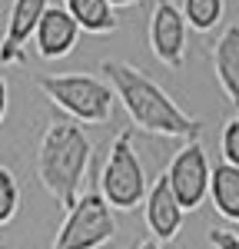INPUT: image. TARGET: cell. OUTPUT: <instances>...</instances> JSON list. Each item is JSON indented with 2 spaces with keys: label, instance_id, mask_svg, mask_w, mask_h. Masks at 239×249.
<instances>
[{
  "label": "cell",
  "instance_id": "5",
  "mask_svg": "<svg viewBox=\"0 0 239 249\" xmlns=\"http://www.w3.org/2000/svg\"><path fill=\"white\" fill-rule=\"evenodd\" d=\"M63 213L67 216H63L50 249H100L117 232L113 210L103 203L100 193H80L77 203Z\"/></svg>",
  "mask_w": 239,
  "mask_h": 249
},
{
  "label": "cell",
  "instance_id": "3",
  "mask_svg": "<svg viewBox=\"0 0 239 249\" xmlns=\"http://www.w3.org/2000/svg\"><path fill=\"white\" fill-rule=\"evenodd\" d=\"M40 93L47 96L57 110L70 116L73 123L100 126L113 116L117 96L110 83L97 73H57V77H37Z\"/></svg>",
  "mask_w": 239,
  "mask_h": 249
},
{
  "label": "cell",
  "instance_id": "1",
  "mask_svg": "<svg viewBox=\"0 0 239 249\" xmlns=\"http://www.w3.org/2000/svg\"><path fill=\"white\" fill-rule=\"evenodd\" d=\"M100 70L106 73L110 90L123 103V110L133 120L137 130H146L153 136H166V140H199L203 120L189 116L139 67L126 63V60H103Z\"/></svg>",
  "mask_w": 239,
  "mask_h": 249
},
{
  "label": "cell",
  "instance_id": "20",
  "mask_svg": "<svg viewBox=\"0 0 239 249\" xmlns=\"http://www.w3.org/2000/svg\"><path fill=\"white\" fill-rule=\"evenodd\" d=\"M137 249H163V246H159L156 239H146V243H139V246H137Z\"/></svg>",
  "mask_w": 239,
  "mask_h": 249
},
{
  "label": "cell",
  "instance_id": "11",
  "mask_svg": "<svg viewBox=\"0 0 239 249\" xmlns=\"http://www.w3.org/2000/svg\"><path fill=\"white\" fill-rule=\"evenodd\" d=\"M213 73L226 100L239 107V23H229L213 47Z\"/></svg>",
  "mask_w": 239,
  "mask_h": 249
},
{
  "label": "cell",
  "instance_id": "14",
  "mask_svg": "<svg viewBox=\"0 0 239 249\" xmlns=\"http://www.w3.org/2000/svg\"><path fill=\"white\" fill-rule=\"evenodd\" d=\"M179 14L186 20L189 30L196 34H209L222 23V14H226V0H183Z\"/></svg>",
  "mask_w": 239,
  "mask_h": 249
},
{
  "label": "cell",
  "instance_id": "16",
  "mask_svg": "<svg viewBox=\"0 0 239 249\" xmlns=\"http://www.w3.org/2000/svg\"><path fill=\"white\" fill-rule=\"evenodd\" d=\"M219 150H222V163H229V166L239 170V113H233L226 123H222Z\"/></svg>",
  "mask_w": 239,
  "mask_h": 249
},
{
  "label": "cell",
  "instance_id": "13",
  "mask_svg": "<svg viewBox=\"0 0 239 249\" xmlns=\"http://www.w3.org/2000/svg\"><path fill=\"white\" fill-rule=\"evenodd\" d=\"M63 10L77 23L83 34H113L120 27L117 14L106 0H63Z\"/></svg>",
  "mask_w": 239,
  "mask_h": 249
},
{
  "label": "cell",
  "instance_id": "15",
  "mask_svg": "<svg viewBox=\"0 0 239 249\" xmlns=\"http://www.w3.org/2000/svg\"><path fill=\"white\" fill-rule=\"evenodd\" d=\"M20 210V179L10 166L0 163V226H7Z\"/></svg>",
  "mask_w": 239,
  "mask_h": 249
},
{
  "label": "cell",
  "instance_id": "4",
  "mask_svg": "<svg viewBox=\"0 0 239 249\" xmlns=\"http://www.w3.org/2000/svg\"><path fill=\"white\" fill-rule=\"evenodd\" d=\"M150 190L146 170L139 163V153L133 146V130H120L117 140L110 143V156L100 173V196L110 210L130 213L143 203V196Z\"/></svg>",
  "mask_w": 239,
  "mask_h": 249
},
{
  "label": "cell",
  "instance_id": "2",
  "mask_svg": "<svg viewBox=\"0 0 239 249\" xmlns=\"http://www.w3.org/2000/svg\"><path fill=\"white\" fill-rule=\"evenodd\" d=\"M90 160H93V143L86 140L80 123L57 120L43 130L37 146V179L60 203V210H70L77 203Z\"/></svg>",
  "mask_w": 239,
  "mask_h": 249
},
{
  "label": "cell",
  "instance_id": "18",
  "mask_svg": "<svg viewBox=\"0 0 239 249\" xmlns=\"http://www.w3.org/2000/svg\"><path fill=\"white\" fill-rule=\"evenodd\" d=\"M3 116H7V77L0 73V123H3Z\"/></svg>",
  "mask_w": 239,
  "mask_h": 249
},
{
  "label": "cell",
  "instance_id": "10",
  "mask_svg": "<svg viewBox=\"0 0 239 249\" xmlns=\"http://www.w3.org/2000/svg\"><path fill=\"white\" fill-rule=\"evenodd\" d=\"M143 213H146V226H150L156 243L176 239L179 230H183V216H186L183 206L176 203V196L170 193L163 176H156L153 186L146 190V196H143Z\"/></svg>",
  "mask_w": 239,
  "mask_h": 249
},
{
  "label": "cell",
  "instance_id": "12",
  "mask_svg": "<svg viewBox=\"0 0 239 249\" xmlns=\"http://www.w3.org/2000/svg\"><path fill=\"white\" fill-rule=\"evenodd\" d=\"M206 196L213 199V210L222 219L239 226V170L236 166H229V163L209 166V190H206Z\"/></svg>",
  "mask_w": 239,
  "mask_h": 249
},
{
  "label": "cell",
  "instance_id": "7",
  "mask_svg": "<svg viewBox=\"0 0 239 249\" xmlns=\"http://www.w3.org/2000/svg\"><path fill=\"white\" fill-rule=\"evenodd\" d=\"M146 34H150V50L163 67L179 70L186 63V43H189L186 34H189V27H186V20H183V14H179V7L173 0H156L153 3Z\"/></svg>",
  "mask_w": 239,
  "mask_h": 249
},
{
  "label": "cell",
  "instance_id": "9",
  "mask_svg": "<svg viewBox=\"0 0 239 249\" xmlns=\"http://www.w3.org/2000/svg\"><path fill=\"white\" fill-rule=\"evenodd\" d=\"M80 40V27L70 20V14L63 7H47L43 17L34 27V47H37L40 60H60L70 57L77 50Z\"/></svg>",
  "mask_w": 239,
  "mask_h": 249
},
{
  "label": "cell",
  "instance_id": "19",
  "mask_svg": "<svg viewBox=\"0 0 239 249\" xmlns=\"http://www.w3.org/2000/svg\"><path fill=\"white\" fill-rule=\"evenodd\" d=\"M110 7H133V3H139V0H106Z\"/></svg>",
  "mask_w": 239,
  "mask_h": 249
},
{
  "label": "cell",
  "instance_id": "17",
  "mask_svg": "<svg viewBox=\"0 0 239 249\" xmlns=\"http://www.w3.org/2000/svg\"><path fill=\"white\" fill-rule=\"evenodd\" d=\"M209 246L213 249H239V232L233 230H209Z\"/></svg>",
  "mask_w": 239,
  "mask_h": 249
},
{
  "label": "cell",
  "instance_id": "6",
  "mask_svg": "<svg viewBox=\"0 0 239 249\" xmlns=\"http://www.w3.org/2000/svg\"><path fill=\"white\" fill-rule=\"evenodd\" d=\"M163 179H166L170 193L176 196V203L183 206V213L199 210L203 199H206V190H209V156H206V146L199 140H186L173 153Z\"/></svg>",
  "mask_w": 239,
  "mask_h": 249
},
{
  "label": "cell",
  "instance_id": "8",
  "mask_svg": "<svg viewBox=\"0 0 239 249\" xmlns=\"http://www.w3.org/2000/svg\"><path fill=\"white\" fill-rule=\"evenodd\" d=\"M50 7V0H14L10 14H7V27H3V40H0V63H23L27 60V43L34 37V27L43 17V10Z\"/></svg>",
  "mask_w": 239,
  "mask_h": 249
}]
</instances>
